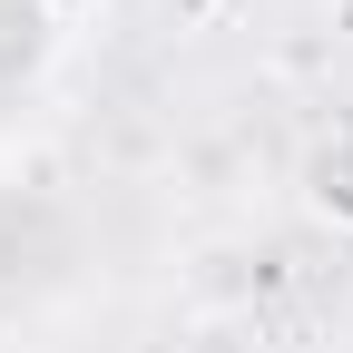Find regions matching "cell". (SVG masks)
<instances>
[{"label": "cell", "instance_id": "cell-2", "mask_svg": "<svg viewBox=\"0 0 353 353\" xmlns=\"http://www.w3.org/2000/svg\"><path fill=\"white\" fill-rule=\"evenodd\" d=\"M50 10H79V0H50Z\"/></svg>", "mask_w": 353, "mask_h": 353}, {"label": "cell", "instance_id": "cell-1", "mask_svg": "<svg viewBox=\"0 0 353 353\" xmlns=\"http://www.w3.org/2000/svg\"><path fill=\"white\" fill-rule=\"evenodd\" d=\"M294 196H304V216H324V226H353V128H334V138L304 148Z\"/></svg>", "mask_w": 353, "mask_h": 353}]
</instances>
